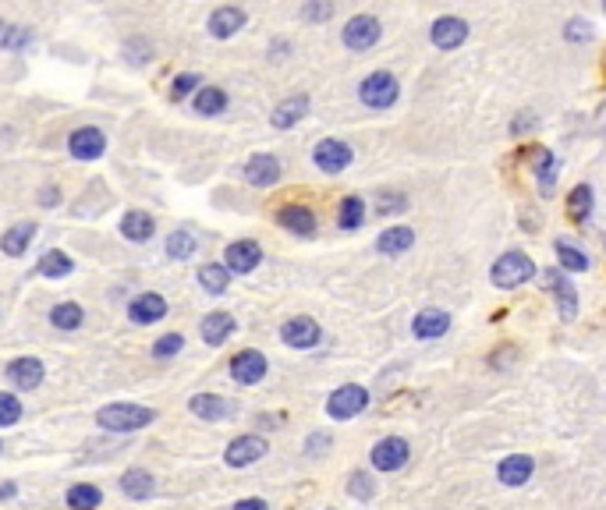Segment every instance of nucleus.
I'll list each match as a JSON object with an SVG mask.
<instances>
[{
  "label": "nucleus",
  "instance_id": "3c124183",
  "mask_svg": "<svg viewBox=\"0 0 606 510\" xmlns=\"http://www.w3.org/2000/svg\"><path fill=\"white\" fill-rule=\"evenodd\" d=\"M291 50H294V43H291L287 36H273V39L266 43V57H270L273 64L287 61V57H291Z\"/></svg>",
  "mask_w": 606,
  "mask_h": 510
},
{
  "label": "nucleus",
  "instance_id": "dca6fc26",
  "mask_svg": "<svg viewBox=\"0 0 606 510\" xmlns=\"http://www.w3.org/2000/svg\"><path fill=\"white\" fill-rule=\"evenodd\" d=\"M408 457H412V446L405 436H383L373 444L369 450V464L380 472V475H394V472H401L405 464H408Z\"/></svg>",
  "mask_w": 606,
  "mask_h": 510
},
{
  "label": "nucleus",
  "instance_id": "bf43d9fd",
  "mask_svg": "<svg viewBox=\"0 0 606 510\" xmlns=\"http://www.w3.org/2000/svg\"><path fill=\"white\" fill-rule=\"evenodd\" d=\"M326 510H334V507H326Z\"/></svg>",
  "mask_w": 606,
  "mask_h": 510
},
{
  "label": "nucleus",
  "instance_id": "5fc2aeb1",
  "mask_svg": "<svg viewBox=\"0 0 606 510\" xmlns=\"http://www.w3.org/2000/svg\"><path fill=\"white\" fill-rule=\"evenodd\" d=\"M18 493H22V489H18V482H11V478H7V482H0V504L18 500Z\"/></svg>",
  "mask_w": 606,
  "mask_h": 510
},
{
  "label": "nucleus",
  "instance_id": "2eb2a0df",
  "mask_svg": "<svg viewBox=\"0 0 606 510\" xmlns=\"http://www.w3.org/2000/svg\"><path fill=\"white\" fill-rule=\"evenodd\" d=\"M532 277H536V262L521 252L500 255V259L493 262V270H489V280L497 287H504V291H514V287L529 284Z\"/></svg>",
  "mask_w": 606,
  "mask_h": 510
},
{
  "label": "nucleus",
  "instance_id": "b1692460",
  "mask_svg": "<svg viewBox=\"0 0 606 510\" xmlns=\"http://www.w3.org/2000/svg\"><path fill=\"white\" fill-rule=\"evenodd\" d=\"M75 270H78V262H75V255L67 252V249H46V252L36 255V277H43V280H67V277H75Z\"/></svg>",
  "mask_w": 606,
  "mask_h": 510
},
{
  "label": "nucleus",
  "instance_id": "ea45409f",
  "mask_svg": "<svg viewBox=\"0 0 606 510\" xmlns=\"http://www.w3.org/2000/svg\"><path fill=\"white\" fill-rule=\"evenodd\" d=\"M26 418V401L15 390H0V429H15Z\"/></svg>",
  "mask_w": 606,
  "mask_h": 510
},
{
  "label": "nucleus",
  "instance_id": "9b49d317",
  "mask_svg": "<svg viewBox=\"0 0 606 510\" xmlns=\"http://www.w3.org/2000/svg\"><path fill=\"white\" fill-rule=\"evenodd\" d=\"M369 390L362 386V382H344V386H337L330 397H326V418H334V422H351V418H358V414L369 408Z\"/></svg>",
  "mask_w": 606,
  "mask_h": 510
},
{
  "label": "nucleus",
  "instance_id": "72a5a7b5",
  "mask_svg": "<svg viewBox=\"0 0 606 510\" xmlns=\"http://www.w3.org/2000/svg\"><path fill=\"white\" fill-rule=\"evenodd\" d=\"M542 280H546V287L560 298V316L574 319V312H578V291H574V284L564 277V270H546Z\"/></svg>",
  "mask_w": 606,
  "mask_h": 510
},
{
  "label": "nucleus",
  "instance_id": "a878e982",
  "mask_svg": "<svg viewBox=\"0 0 606 510\" xmlns=\"http://www.w3.org/2000/svg\"><path fill=\"white\" fill-rule=\"evenodd\" d=\"M202 249V238H199V230H191V227H174L170 234H167V241H163V255L170 259V262H191L195 255Z\"/></svg>",
  "mask_w": 606,
  "mask_h": 510
},
{
  "label": "nucleus",
  "instance_id": "4d7b16f0",
  "mask_svg": "<svg viewBox=\"0 0 606 510\" xmlns=\"http://www.w3.org/2000/svg\"><path fill=\"white\" fill-rule=\"evenodd\" d=\"M510 358H514V348L500 351V354H497V351H493V354H489V365H497V369H500V365H508Z\"/></svg>",
  "mask_w": 606,
  "mask_h": 510
},
{
  "label": "nucleus",
  "instance_id": "de8ad7c7",
  "mask_svg": "<svg viewBox=\"0 0 606 510\" xmlns=\"http://www.w3.org/2000/svg\"><path fill=\"white\" fill-rule=\"evenodd\" d=\"M287 422V412H255V418H252V433H262V436H266V433H273V429H281V425H284Z\"/></svg>",
  "mask_w": 606,
  "mask_h": 510
},
{
  "label": "nucleus",
  "instance_id": "6e6552de",
  "mask_svg": "<svg viewBox=\"0 0 606 510\" xmlns=\"http://www.w3.org/2000/svg\"><path fill=\"white\" fill-rule=\"evenodd\" d=\"M401 96V82L390 75V71H369L362 82H358V99L362 107L369 110H390Z\"/></svg>",
  "mask_w": 606,
  "mask_h": 510
},
{
  "label": "nucleus",
  "instance_id": "0eeeda50",
  "mask_svg": "<svg viewBox=\"0 0 606 510\" xmlns=\"http://www.w3.org/2000/svg\"><path fill=\"white\" fill-rule=\"evenodd\" d=\"M4 380H7V390L15 393H36L46 382V362L36 354H18L4 365Z\"/></svg>",
  "mask_w": 606,
  "mask_h": 510
},
{
  "label": "nucleus",
  "instance_id": "f704fd0d",
  "mask_svg": "<svg viewBox=\"0 0 606 510\" xmlns=\"http://www.w3.org/2000/svg\"><path fill=\"white\" fill-rule=\"evenodd\" d=\"M415 245V230L405 223H394V227H383L380 238H376V252L380 255H405Z\"/></svg>",
  "mask_w": 606,
  "mask_h": 510
},
{
  "label": "nucleus",
  "instance_id": "7c9ffc66",
  "mask_svg": "<svg viewBox=\"0 0 606 510\" xmlns=\"http://www.w3.org/2000/svg\"><path fill=\"white\" fill-rule=\"evenodd\" d=\"M103 489L96 482H71L64 489V507L67 510H99L103 507Z\"/></svg>",
  "mask_w": 606,
  "mask_h": 510
},
{
  "label": "nucleus",
  "instance_id": "6e6d98bb",
  "mask_svg": "<svg viewBox=\"0 0 606 510\" xmlns=\"http://www.w3.org/2000/svg\"><path fill=\"white\" fill-rule=\"evenodd\" d=\"M131 294H135V291H131ZM131 294H128L125 284H118V287H110V291H107V298H110V301H125V305H128V298H131Z\"/></svg>",
  "mask_w": 606,
  "mask_h": 510
},
{
  "label": "nucleus",
  "instance_id": "a211bd4d",
  "mask_svg": "<svg viewBox=\"0 0 606 510\" xmlns=\"http://www.w3.org/2000/svg\"><path fill=\"white\" fill-rule=\"evenodd\" d=\"M354 159V149H351L344 138H319L313 146V167L323 170V174H344Z\"/></svg>",
  "mask_w": 606,
  "mask_h": 510
},
{
  "label": "nucleus",
  "instance_id": "4c0bfd02",
  "mask_svg": "<svg viewBox=\"0 0 606 510\" xmlns=\"http://www.w3.org/2000/svg\"><path fill=\"white\" fill-rule=\"evenodd\" d=\"M365 213H369V206H365L362 195H344L341 206H337V227L351 234V230H358L365 223Z\"/></svg>",
  "mask_w": 606,
  "mask_h": 510
},
{
  "label": "nucleus",
  "instance_id": "09e8293b",
  "mask_svg": "<svg viewBox=\"0 0 606 510\" xmlns=\"http://www.w3.org/2000/svg\"><path fill=\"white\" fill-rule=\"evenodd\" d=\"M408 209V199L401 195V191H390V195H383L380 202H376V213L380 217H394V213H405Z\"/></svg>",
  "mask_w": 606,
  "mask_h": 510
},
{
  "label": "nucleus",
  "instance_id": "5701e85b",
  "mask_svg": "<svg viewBox=\"0 0 606 510\" xmlns=\"http://www.w3.org/2000/svg\"><path fill=\"white\" fill-rule=\"evenodd\" d=\"M36 238H39V223L36 220L11 223V227H4V234H0V255L22 259V255H29V249L36 245Z\"/></svg>",
  "mask_w": 606,
  "mask_h": 510
},
{
  "label": "nucleus",
  "instance_id": "cd10ccee",
  "mask_svg": "<svg viewBox=\"0 0 606 510\" xmlns=\"http://www.w3.org/2000/svg\"><path fill=\"white\" fill-rule=\"evenodd\" d=\"M36 43H39V36L32 26L0 18V50L4 54H29V50H36Z\"/></svg>",
  "mask_w": 606,
  "mask_h": 510
},
{
  "label": "nucleus",
  "instance_id": "79ce46f5",
  "mask_svg": "<svg viewBox=\"0 0 606 510\" xmlns=\"http://www.w3.org/2000/svg\"><path fill=\"white\" fill-rule=\"evenodd\" d=\"M553 252H557V259H560V266L571 270V273L589 270V255L581 252L574 241H568V238H557V241H553Z\"/></svg>",
  "mask_w": 606,
  "mask_h": 510
},
{
  "label": "nucleus",
  "instance_id": "1a4fd4ad",
  "mask_svg": "<svg viewBox=\"0 0 606 510\" xmlns=\"http://www.w3.org/2000/svg\"><path fill=\"white\" fill-rule=\"evenodd\" d=\"M262 245L255 241V238H234V241H227L221 252V262L227 266V273L231 277H252L255 270L262 266Z\"/></svg>",
  "mask_w": 606,
  "mask_h": 510
},
{
  "label": "nucleus",
  "instance_id": "864d4df0",
  "mask_svg": "<svg viewBox=\"0 0 606 510\" xmlns=\"http://www.w3.org/2000/svg\"><path fill=\"white\" fill-rule=\"evenodd\" d=\"M227 510H270V504H266L262 496H241V500H234Z\"/></svg>",
  "mask_w": 606,
  "mask_h": 510
},
{
  "label": "nucleus",
  "instance_id": "20e7f679",
  "mask_svg": "<svg viewBox=\"0 0 606 510\" xmlns=\"http://www.w3.org/2000/svg\"><path fill=\"white\" fill-rule=\"evenodd\" d=\"M270 376V358L266 351L259 348H238L227 358V380L234 386H259V382Z\"/></svg>",
  "mask_w": 606,
  "mask_h": 510
},
{
  "label": "nucleus",
  "instance_id": "412c9836",
  "mask_svg": "<svg viewBox=\"0 0 606 510\" xmlns=\"http://www.w3.org/2000/svg\"><path fill=\"white\" fill-rule=\"evenodd\" d=\"M157 217L149 213V209H142V206H131L121 213V220H118V234L125 238L128 245H146V241H153L157 238Z\"/></svg>",
  "mask_w": 606,
  "mask_h": 510
},
{
  "label": "nucleus",
  "instance_id": "f257e3e1",
  "mask_svg": "<svg viewBox=\"0 0 606 510\" xmlns=\"http://www.w3.org/2000/svg\"><path fill=\"white\" fill-rule=\"evenodd\" d=\"M159 412L153 404H139V401H110V404H99L93 414V425L99 433H110V436H135V433H146L149 425H157Z\"/></svg>",
  "mask_w": 606,
  "mask_h": 510
},
{
  "label": "nucleus",
  "instance_id": "a19ab883",
  "mask_svg": "<svg viewBox=\"0 0 606 510\" xmlns=\"http://www.w3.org/2000/svg\"><path fill=\"white\" fill-rule=\"evenodd\" d=\"M532 159H536V181H539V191L550 199V195H553V185H557V157H553L550 149H536Z\"/></svg>",
  "mask_w": 606,
  "mask_h": 510
},
{
  "label": "nucleus",
  "instance_id": "6ab92c4d",
  "mask_svg": "<svg viewBox=\"0 0 606 510\" xmlns=\"http://www.w3.org/2000/svg\"><path fill=\"white\" fill-rule=\"evenodd\" d=\"M234 333H238V316L227 312V309H210L206 316L199 319V341L206 348H223Z\"/></svg>",
  "mask_w": 606,
  "mask_h": 510
},
{
  "label": "nucleus",
  "instance_id": "e433bc0d",
  "mask_svg": "<svg viewBox=\"0 0 606 510\" xmlns=\"http://www.w3.org/2000/svg\"><path fill=\"white\" fill-rule=\"evenodd\" d=\"M206 86V78L199 75V71H178V75H170V86H167V99L174 103V107H181V103H191V96L199 93Z\"/></svg>",
  "mask_w": 606,
  "mask_h": 510
},
{
  "label": "nucleus",
  "instance_id": "8fccbe9b",
  "mask_svg": "<svg viewBox=\"0 0 606 510\" xmlns=\"http://www.w3.org/2000/svg\"><path fill=\"white\" fill-rule=\"evenodd\" d=\"M330 446H334V436L319 429V433H309V436H305V444H302V450H305L309 457H319V454H326Z\"/></svg>",
  "mask_w": 606,
  "mask_h": 510
},
{
  "label": "nucleus",
  "instance_id": "7ed1b4c3",
  "mask_svg": "<svg viewBox=\"0 0 606 510\" xmlns=\"http://www.w3.org/2000/svg\"><path fill=\"white\" fill-rule=\"evenodd\" d=\"M167 316H170V301H167V294H159V291H153V287L135 291L125 305V319L131 322V326H139V330L159 326Z\"/></svg>",
  "mask_w": 606,
  "mask_h": 510
},
{
  "label": "nucleus",
  "instance_id": "603ef678",
  "mask_svg": "<svg viewBox=\"0 0 606 510\" xmlns=\"http://www.w3.org/2000/svg\"><path fill=\"white\" fill-rule=\"evenodd\" d=\"M564 36H568L571 43H574V39H592V26H589V22H581V18H571Z\"/></svg>",
  "mask_w": 606,
  "mask_h": 510
},
{
  "label": "nucleus",
  "instance_id": "aec40b11",
  "mask_svg": "<svg viewBox=\"0 0 606 510\" xmlns=\"http://www.w3.org/2000/svg\"><path fill=\"white\" fill-rule=\"evenodd\" d=\"M157 475L149 468H142V464H131V468H125L118 475V493L125 500H131V504H149L157 496Z\"/></svg>",
  "mask_w": 606,
  "mask_h": 510
},
{
  "label": "nucleus",
  "instance_id": "423d86ee",
  "mask_svg": "<svg viewBox=\"0 0 606 510\" xmlns=\"http://www.w3.org/2000/svg\"><path fill=\"white\" fill-rule=\"evenodd\" d=\"M273 223L291 234V238H298V241H313L319 234V217L313 206H305V202H281L277 209H273Z\"/></svg>",
  "mask_w": 606,
  "mask_h": 510
},
{
  "label": "nucleus",
  "instance_id": "473e14b6",
  "mask_svg": "<svg viewBox=\"0 0 606 510\" xmlns=\"http://www.w3.org/2000/svg\"><path fill=\"white\" fill-rule=\"evenodd\" d=\"M447 330H450V316L444 309H426L412 319V333L415 341H440Z\"/></svg>",
  "mask_w": 606,
  "mask_h": 510
},
{
  "label": "nucleus",
  "instance_id": "f8f14e48",
  "mask_svg": "<svg viewBox=\"0 0 606 510\" xmlns=\"http://www.w3.org/2000/svg\"><path fill=\"white\" fill-rule=\"evenodd\" d=\"M245 29H249V7H241V4H217L206 15V32L217 43H227L234 36H241Z\"/></svg>",
  "mask_w": 606,
  "mask_h": 510
},
{
  "label": "nucleus",
  "instance_id": "37998d69",
  "mask_svg": "<svg viewBox=\"0 0 606 510\" xmlns=\"http://www.w3.org/2000/svg\"><path fill=\"white\" fill-rule=\"evenodd\" d=\"M348 496L358 500V504H369L376 496V478L369 472H351L348 475Z\"/></svg>",
  "mask_w": 606,
  "mask_h": 510
},
{
  "label": "nucleus",
  "instance_id": "f03ea898",
  "mask_svg": "<svg viewBox=\"0 0 606 510\" xmlns=\"http://www.w3.org/2000/svg\"><path fill=\"white\" fill-rule=\"evenodd\" d=\"M64 149H67V157L75 159V163H96V159L107 157V149H110V135H107L99 125H78L67 131Z\"/></svg>",
  "mask_w": 606,
  "mask_h": 510
},
{
  "label": "nucleus",
  "instance_id": "393cba45",
  "mask_svg": "<svg viewBox=\"0 0 606 510\" xmlns=\"http://www.w3.org/2000/svg\"><path fill=\"white\" fill-rule=\"evenodd\" d=\"M191 114H199V117H206V121H213V117H221L227 114V107H231V93L217 86V82H206L199 93L191 96Z\"/></svg>",
  "mask_w": 606,
  "mask_h": 510
},
{
  "label": "nucleus",
  "instance_id": "ddd939ff",
  "mask_svg": "<svg viewBox=\"0 0 606 510\" xmlns=\"http://www.w3.org/2000/svg\"><path fill=\"white\" fill-rule=\"evenodd\" d=\"M277 337H281V344L291 351H313L323 344V326H319L313 316H287L281 322V330H277Z\"/></svg>",
  "mask_w": 606,
  "mask_h": 510
},
{
  "label": "nucleus",
  "instance_id": "4468645a",
  "mask_svg": "<svg viewBox=\"0 0 606 510\" xmlns=\"http://www.w3.org/2000/svg\"><path fill=\"white\" fill-rule=\"evenodd\" d=\"M383 39V26L376 15H351L341 29V43L348 46L351 54H369L376 43Z\"/></svg>",
  "mask_w": 606,
  "mask_h": 510
},
{
  "label": "nucleus",
  "instance_id": "58836bf2",
  "mask_svg": "<svg viewBox=\"0 0 606 510\" xmlns=\"http://www.w3.org/2000/svg\"><path fill=\"white\" fill-rule=\"evenodd\" d=\"M185 333H178V330H170V333H159L157 341L149 344V358L153 362H174L181 351H185Z\"/></svg>",
  "mask_w": 606,
  "mask_h": 510
},
{
  "label": "nucleus",
  "instance_id": "2f4dec72",
  "mask_svg": "<svg viewBox=\"0 0 606 510\" xmlns=\"http://www.w3.org/2000/svg\"><path fill=\"white\" fill-rule=\"evenodd\" d=\"M121 57H125L128 67H149V64L157 61V43H153V36H142V32L128 36L125 43H121Z\"/></svg>",
  "mask_w": 606,
  "mask_h": 510
},
{
  "label": "nucleus",
  "instance_id": "39448f33",
  "mask_svg": "<svg viewBox=\"0 0 606 510\" xmlns=\"http://www.w3.org/2000/svg\"><path fill=\"white\" fill-rule=\"evenodd\" d=\"M266 454H270V440L262 433H238L223 446V464L231 472H245V468L259 464Z\"/></svg>",
  "mask_w": 606,
  "mask_h": 510
},
{
  "label": "nucleus",
  "instance_id": "bb28decb",
  "mask_svg": "<svg viewBox=\"0 0 606 510\" xmlns=\"http://www.w3.org/2000/svg\"><path fill=\"white\" fill-rule=\"evenodd\" d=\"M429 39H433L437 50H457V46L468 39V22H465V18H454V15H444V18L433 22Z\"/></svg>",
  "mask_w": 606,
  "mask_h": 510
},
{
  "label": "nucleus",
  "instance_id": "49530a36",
  "mask_svg": "<svg viewBox=\"0 0 606 510\" xmlns=\"http://www.w3.org/2000/svg\"><path fill=\"white\" fill-rule=\"evenodd\" d=\"M61 202H64V189L57 181H43L36 189V206L39 209H61Z\"/></svg>",
  "mask_w": 606,
  "mask_h": 510
},
{
  "label": "nucleus",
  "instance_id": "4be33fe9",
  "mask_svg": "<svg viewBox=\"0 0 606 510\" xmlns=\"http://www.w3.org/2000/svg\"><path fill=\"white\" fill-rule=\"evenodd\" d=\"M309 110H313L309 93H291L270 110V125L277 128V131H291V128H298L309 117Z\"/></svg>",
  "mask_w": 606,
  "mask_h": 510
},
{
  "label": "nucleus",
  "instance_id": "c85d7f7f",
  "mask_svg": "<svg viewBox=\"0 0 606 510\" xmlns=\"http://www.w3.org/2000/svg\"><path fill=\"white\" fill-rule=\"evenodd\" d=\"M231 273H227V266H223L221 259H213V262H199V270H195V284L202 294H210V298H223L227 291H231Z\"/></svg>",
  "mask_w": 606,
  "mask_h": 510
},
{
  "label": "nucleus",
  "instance_id": "c756f323",
  "mask_svg": "<svg viewBox=\"0 0 606 510\" xmlns=\"http://www.w3.org/2000/svg\"><path fill=\"white\" fill-rule=\"evenodd\" d=\"M46 322H50L57 333H78V330L86 326V305H82V301L64 298V301H57V305H50Z\"/></svg>",
  "mask_w": 606,
  "mask_h": 510
},
{
  "label": "nucleus",
  "instance_id": "13d9d810",
  "mask_svg": "<svg viewBox=\"0 0 606 510\" xmlns=\"http://www.w3.org/2000/svg\"><path fill=\"white\" fill-rule=\"evenodd\" d=\"M0 457H4V440H0Z\"/></svg>",
  "mask_w": 606,
  "mask_h": 510
},
{
  "label": "nucleus",
  "instance_id": "9d476101",
  "mask_svg": "<svg viewBox=\"0 0 606 510\" xmlns=\"http://www.w3.org/2000/svg\"><path fill=\"white\" fill-rule=\"evenodd\" d=\"M241 181L255 191L277 189L284 181V163H281L277 153H252L241 163Z\"/></svg>",
  "mask_w": 606,
  "mask_h": 510
},
{
  "label": "nucleus",
  "instance_id": "c03bdc74",
  "mask_svg": "<svg viewBox=\"0 0 606 510\" xmlns=\"http://www.w3.org/2000/svg\"><path fill=\"white\" fill-rule=\"evenodd\" d=\"M334 4L330 0H305L302 7H298V18L302 22H309V26H323V22H330L334 18Z\"/></svg>",
  "mask_w": 606,
  "mask_h": 510
},
{
  "label": "nucleus",
  "instance_id": "f3484780",
  "mask_svg": "<svg viewBox=\"0 0 606 510\" xmlns=\"http://www.w3.org/2000/svg\"><path fill=\"white\" fill-rule=\"evenodd\" d=\"M234 401L223 397L217 390H202V393H191L189 397V414L206 422V425H221V422H231L234 418Z\"/></svg>",
  "mask_w": 606,
  "mask_h": 510
},
{
  "label": "nucleus",
  "instance_id": "a18cd8bd",
  "mask_svg": "<svg viewBox=\"0 0 606 510\" xmlns=\"http://www.w3.org/2000/svg\"><path fill=\"white\" fill-rule=\"evenodd\" d=\"M568 213H571V220L585 223L592 217V189L589 185H578L571 191V199H568Z\"/></svg>",
  "mask_w": 606,
  "mask_h": 510
},
{
  "label": "nucleus",
  "instance_id": "c9c22d12",
  "mask_svg": "<svg viewBox=\"0 0 606 510\" xmlns=\"http://www.w3.org/2000/svg\"><path fill=\"white\" fill-rule=\"evenodd\" d=\"M536 472V461L529 457V454H510L500 461V468H497V478L504 482V485H525L529 478Z\"/></svg>",
  "mask_w": 606,
  "mask_h": 510
}]
</instances>
